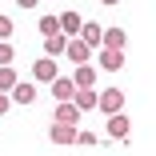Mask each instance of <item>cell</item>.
<instances>
[{"instance_id": "16", "label": "cell", "mask_w": 156, "mask_h": 156, "mask_svg": "<svg viewBox=\"0 0 156 156\" xmlns=\"http://www.w3.org/2000/svg\"><path fill=\"white\" fill-rule=\"evenodd\" d=\"M52 32H60L56 16H40V36H52Z\"/></svg>"}, {"instance_id": "6", "label": "cell", "mask_w": 156, "mask_h": 156, "mask_svg": "<svg viewBox=\"0 0 156 156\" xmlns=\"http://www.w3.org/2000/svg\"><path fill=\"white\" fill-rule=\"evenodd\" d=\"M100 68L120 72V68H124V48H104V52H100Z\"/></svg>"}, {"instance_id": "9", "label": "cell", "mask_w": 156, "mask_h": 156, "mask_svg": "<svg viewBox=\"0 0 156 156\" xmlns=\"http://www.w3.org/2000/svg\"><path fill=\"white\" fill-rule=\"evenodd\" d=\"M56 120H60V124H76V120H80V108H76L72 100H56Z\"/></svg>"}, {"instance_id": "18", "label": "cell", "mask_w": 156, "mask_h": 156, "mask_svg": "<svg viewBox=\"0 0 156 156\" xmlns=\"http://www.w3.org/2000/svg\"><path fill=\"white\" fill-rule=\"evenodd\" d=\"M8 36H12V20H8V16H0V40H8Z\"/></svg>"}, {"instance_id": "10", "label": "cell", "mask_w": 156, "mask_h": 156, "mask_svg": "<svg viewBox=\"0 0 156 156\" xmlns=\"http://www.w3.org/2000/svg\"><path fill=\"white\" fill-rule=\"evenodd\" d=\"M64 56H68V60H76V64H84V60L92 56V48H88L84 40H68V44H64Z\"/></svg>"}, {"instance_id": "11", "label": "cell", "mask_w": 156, "mask_h": 156, "mask_svg": "<svg viewBox=\"0 0 156 156\" xmlns=\"http://www.w3.org/2000/svg\"><path fill=\"white\" fill-rule=\"evenodd\" d=\"M56 24H60V32H64V36H76L80 32V12H64V16H56Z\"/></svg>"}, {"instance_id": "1", "label": "cell", "mask_w": 156, "mask_h": 156, "mask_svg": "<svg viewBox=\"0 0 156 156\" xmlns=\"http://www.w3.org/2000/svg\"><path fill=\"white\" fill-rule=\"evenodd\" d=\"M96 108L100 112H120L124 108V88H104L100 96H96Z\"/></svg>"}, {"instance_id": "21", "label": "cell", "mask_w": 156, "mask_h": 156, "mask_svg": "<svg viewBox=\"0 0 156 156\" xmlns=\"http://www.w3.org/2000/svg\"><path fill=\"white\" fill-rule=\"evenodd\" d=\"M100 4H120V0H100Z\"/></svg>"}, {"instance_id": "7", "label": "cell", "mask_w": 156, "mask_h": 156, "mask_svg": "<svg viewBox=\"0 0 156 156\" xmlns=\"http://www.w3.org/2000/svg\"><path fill=\"white\" fill-rule=\"evenodd\" d=\"M72 104L80 112H92V108H96V88H76L72 92Z\"/></svg>"}, {"instance_id": "3", "label": "cell", "mask_w": 156, "mask_h": 156, "mask_svg": "<svg viewBox=\"0 0 156 156\" xmlns=\"http://www.w3.org/2000/svg\"><path fill=\"white\" fill-rule=\"evenodd\" d=\"M48 140L52 144H76V124H52V132H48Z\"/></svg>"}, {"instance_id": "17", "label": "cell", "mask_w": 156, "mask_h": 156, "mask_svg": "<svg viewBox=\"0 0 156 156\" xmlns=\"http://www.w3.org/2000/svg\"><path fill=\"white\" fill-rule=\"evenodd\" d=\"M0 64H12V44L0 40Z\"/></svg>"}, {"instance_id": "13", "label": "cell", "mask_w": 156, "mask_h": 156, "mask_svg": "<svg viewBox=\"0 0 156 156\" xmlns=\"http://www.w3.org/2000/svg\"><path fill=\"white\" fill-rule=\"evenodd\" d=\"M124 40H128L124 28H108V32H100V44H104V48H124Z\"/></svg>"}, {"instance_id": "20", "label": "cell", "mask_w": 156, "mask_h": 156, "mask_svg": "<svg viewBox=\"0 0 156 156\" xmlns=\"http://www.w3.org/2000/svg\"><path fill=\"white\" fill-rule=\"evenodd\" d=\"M16 4H20V8H36L40 0H16Z\"/></svg>"}, {"instance_id": "4", "label": "cell", "mask_w": 156, "mask_h": 156, "mask_svg": "<svg viewBox=\"0 0 156 156\" xmlns=\"http://www.w3.org/2000/svg\"><path fill=\"white\" fill-rule=\"evenodd\" d=\"M52 76H56V56H44V60H36V64H32V80L48 84Z\"/></svg>"}, {"instance_id": "2", "label": "cell", "mask_w": 156, "mask_h": 156, "mask_svg": "<svg viewBox=\"0 0 156 156\" xmlns=\"http://www.w3.org/2000/svg\"><path fill=\"white\" fill-rule=\"evenodd\" d=\"M8 92H12L16 104H32V100H36V80H16Z\"/></svg>"}, {"instance_id": "15", "label": "cell", "mask_w": 156, "mask_h": 156, "mask_svg": "<svg viewBox=\"0 0 156 156\" xmlns=\"http://www.w3.org/2000/svg\"><path fill=\"white\" fill-rule=\"evenodd\" d=\"M100 32H104L100 24H80V40H84L88 48H100Z\"/></svg>"}, {"instance_id": "19", "label": "cell", "mask_w": 156, "mask_h": 156, "mask_svg": "<svg viewBox=\"0 0 156 156\" xmlns=\"http://www.w3.org/2000/svg\"><path fill=\"white\" fill-rule=\"evenodd\" d=\"M8 108H12V96H8V92H0V116H4Z\"/></svg>"}, {"instance_id": "5", "label": "cell", "mask_w": 156, "mask_h": 156, "mask_svg": "<svg viewBox=\"0 0 156 156\" xmlns=\"http://www.w3.org/2000/svg\"><path fill=\"white\" fill-rule=\"evenodd\" d=\"M48 84H52V96H56V100H72V92H76V84H72L68 76H60V72H56Z\"/></svg>"}, {"instance_id": "14", "label": "cell", "mask_w": 156, "mask_h": 156, "mask_svg": "<svg viewBox=\"0 0 156 156\" xmlns=\"http://www.w3.org/2000/svg\"><path fill=\"white\" fill-rule=\"evenodd\" d=\"M64 44H68V36H64V32L44 36V52H48V56H64Z\"/></svg>"}, {"instance_id": "8", "label": "cell", "mask_w": 156, "mask_h": 156, "mask_svg": "<svg viewBox=\"0 0 156 156\" xmlns=\"http://www.w3.org/2000/svg\"><path fill=\"white\" fill-rule=\"evenodd\" d=\"M72 84H76V88H96V68L84 60V64L76 68V76H72Z\"/></svg>"}, {"instance_id": "12", "label": "cell", "mask_w": 156, "mask_h": 156, "mask_svg": "<svg viewBox=\"0 0 156 156\" xmlns=\"http://www.w3.org/2000/svg\"><path fill=\"white\" fill-rule=\"evenodd\" d=\"M128 128H132V124H128L124 112H108V132L112 136H128Z\"/></svg>"}]
</instances>
